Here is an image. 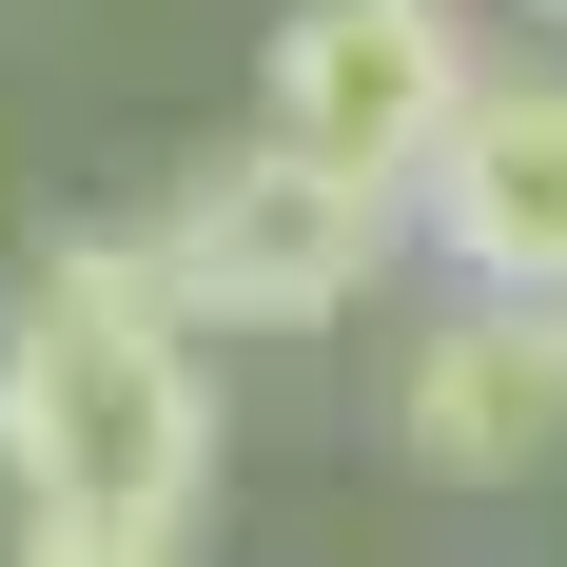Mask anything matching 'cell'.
Here are the masks:
<instances>
[{
  "instance_id": "cell-1",
  "label": "cell",
  "mask_w": 567,
  "mask_h": 567,
  "mask_svg": "<svg viewBox=\"0 0 567 567\" xmlns=\"http://www.w3.org/2000/svg\"><path fill=\"white\" fill-rule=\"evenodd\" d=\"M0 489L20 567H196L216 528V392L157 235H59L0 313Z\"/></svg>"
},
{
  "instance_id": "cell-2",
  "label": "cell",
  "mask_w": 567,
  "mask_h": 567,
  "mask_svg": "<svg viewBox=\"0 0 567 567\" xmlns=\"http://www.w3.org/2000/svg\"><path fill=\"white\" fill-rule=\"evenodd\" d=\"M137 235H157V275H176L196 333H333L352 293L411 255V196L293 157V137H235V157H196Z\"/></svg>"
},
{
  "instance_id": "cell-3",
  "label": "cell",
  "mask_w": 567,
  "mask_h": 567,
  "mask_svg": "<svg viewBox=\"0 0 567 567\" xmlns=\"http://www.w3.org/2000/svg\"><path fill=\"white\" fill-rule=\"evenodd\" d=\"M470 79H489V40H470V0H293L275 59H255V137H293V157L333 176H431V137L470 117Z\"/></svg>"
},
{
  "instance_id": "cell-4",
  "label": "cell",
  "mask_w": 567,
  "mask_h": 567,
  "mask_svg": "<svg viewBox=\"0 0 567 567\" xmlns=\"http://www.w3.org/2000/svg\"><path fill=\"white\" fill-rule=\"evenodd\" d=\"M411 235L451 255L470 293H567V79L548 59H489L470 117L411 176Z\"/></svg>"
},
{
  "instance_id": "cell-5",
  "label": "cell",
  "mask_w": 567,
  "mask_h": 567,
  "mask_svg": "<svg viewBox=\"0 0 567 567\" xmlns=\"http://www.w3.org/2000/svg\"><path fill=\"white\" fill-rule=\"evenodd\" d=\"M392 451L451 489H509L528 451H567V293H451L392 372Z\"/></svg>"
},
{
  "instance_id": "cell-6",
  "label": "cell",
  "mask_w": 567,
  "mask_h": 567,
  "mask_svg": "<svg viewBox=\"0 0 567 567\" xmlns=\"http://www.w3.org/2000/svg\"><path fill=\"white\" fill-rule=\"evenodd\" d=\"M489 20H548V40H567V0H489Z\"/></svg>"
}]
</instances>
